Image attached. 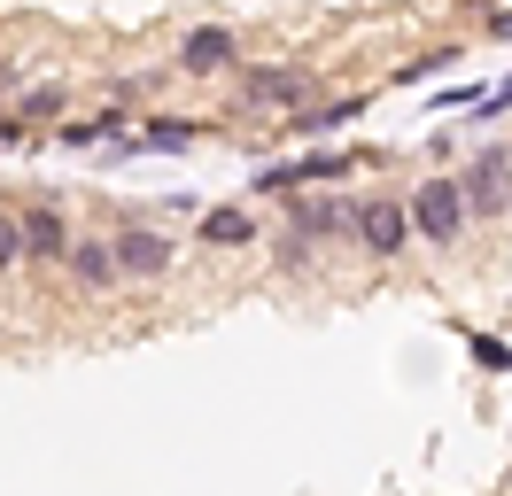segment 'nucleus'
Listing matches in <instances>:
<instances>
[{
  "label": "nucleus",
  "mask_w": 512,
  "mask_h": 496,
  "mask_svg": "<svg viewBox=\"0 0 512 496\" xmlns=\"http://www.w3.org/2000/svg\"><path fill=\"white\" fill-rule=\"evenodd\" d=\"M412 233L427 248H458V233L474 225V210H466V186H458V171H435V179H419L412 194Z\"/></svg>",
  "instance_id": "f257e3e1"
},
{
  "label": "nucleus",
  "mask_w": 512,
  "mask_h": 496,
  "mask_svg": "<svg viewBox=\"0 0 512 496\" xmlns=\"http://www.w3.org/2000/svg\"><path fill=\"white\" fill-rule=\"evenodd\" d=\"M233 93L249 101V109H311V93H319V70L311 62H249V70H233Z\"/></svg>",
  "instance_id": "f03ea898"
},
{
  "label": "nucleus",
  "mask_w": 512,
  "mask_h": 496,
  "mask_svg": "<svg viewBox=\"0 0 512 496\" xmlns=\"http://www.w3.org/2000/svg\"><path fill=\"white\" fill-rule=\"evenodd\" d=\"M419 233H412V202L404 194H357V248L365 256H404Z\"/></svg>",
  "instance_id": "7ed1b4c3"
},
{
  "label": "nucleus",
  "mask_w": 512,
  "mask_h": 496,
  "mask_svg": "<svg viewBox=\"0 0 512 496\" xmlns=\"http://www.w3.org/2000/svg\"><path fill=\"white\" fill-rule=\"evenodd\" d=\"M179 78H225V70H249L241 62V31L233 24H194L179 39V62H171Z\"/></svg>",
  "instance_id": "20e7f679"
},
{
  "label": "nucleus",
  "mask_w": 512,
  "mask_h": 496,
  "mask_svg": "<svg viewBox=\"0 0 512 496\" xmlns=\"http://www.w3.org/2000/svg\"><path fill=\"white\" fill-rule=\"evenodd\" d=\"M458 186H466V210L474 217H505V202H512V155L489 140V148H474L466 155V171H458Z\"/></svg>",
  "instance_id": "39448f33"
},
{
  "label": "nucleus",
  "mask_w": 512,
  "mask_h": 496,
  "mask_svg": "<svg viewBox=\"0 0 512 496\" xmlns=\"http://www.w3.org/2000/svg\"><path fill=\"white\" fill-rule=\"evenodd\" d=\"M109 241H117V272H125V279H163L171 264H179V241L156 233V225H140V217H125Z\"/></svg>",
  "instance_id": "423d86ee"
},
{
  "label": "nucleus",
  "mask_w": 512,
  "mask_h": 496,
  "mask_svg": "<svg viewBox=\"0 0 512 496\" xmlns=\"http://www.w3.org/2000/svg\"><path fill=\"white\" fill-rule=\"evenodd\" d=\"M288 225L303 233V241H342V233L357 241V202H350V194H295Z\"/></svg>",
  "instance_id": "0eeeda50"
},
{
  "label": "nucleus",
  "mask_w": 512,
  "mask_h": 496,
  "mask_svg": "<svg viewBox=\"0 0 512 496\" xmlns=\"http://www.w3.org/2000/svg\"><path fill=\"white\" fill-rule=\"evenodd\" d=\"M24 248H32V264H63L70 272V248H78V233H70V217L55 210V202H24Z\"/></svg>",
  "instance_id": "6e6552de"
},
{
  "label": "nucleus",
  "mask_w": 512,
  "mask_h": 496,
  "mask_svg": "<svg viewBox=\"0 0 512 496\" xmlns=\"http://www.w3.org/2000/svg\"><path fill=\"white\" fill-rule=\"evenodd\" d=\"M194 248H264L256 241V210L249 202H210L194 217Z\"/></svg>",
  "instance_id": "1a4fd4ad"
},
{
  "label": "nucleus",
  "mask_w": 512,
  "mask_h": 496,
  "mask_svg": "<svg viewBox=\"0 0 512 496\" xmlns=\"http://www.w3.org/2000/svg\"><path fill=\"white\" fill-rule=\"evenodd\" d=\"M70 279H78L86 295L125 287V272H117V241H109V233H78V248H70Z\"/></svg>",
  "instance_id": "9d476101"
},
{
  "label": "nucleus",
  "mask_w": 512,
  "mask_h": 496,
  "mask_svg": "<svg viewBox=\"0 0 512 496\" xmlns=\"http://www.w3.org/2000/svg\"><path fill=\"white\" fill-rule=\"evenodd\" d=\"M357 109H365V93H342V101H311V109H295L280 132H295V140H326L334 124H350Z\"/></svg>",
  "instance_id": "9b49d317"
},
{
  "label": "nucleus",
  "mask_w": 512,
  "mask_h": 496,
  "mask_svg": "<svg viewBox=\"0 0 512 496\" xmlns=\"http://www.w3.org/2000/svg\"><path fill=\"white\" fill-rule=\"evenodd\" d=\"M194 140H202V117H179V109H156L140 124V148H156V155H187Z\"/></svg>",
  "instance_id": "f8f14e48"
},
{
  "label": "nucleus",
  "mask_w": 512,
  "mask_h": 496,
  "mask_svg": "<svg viewBox=\"0 0 512 496\" xmlns=\"http://www.w3.org/2000/svg\"><path fill=\"white\" fill-rule=\"evenodd\" d=\"M8 109H16L24 124H47V117H63V109H70V86H55V78H39V86H24L16 101H8Z\"/></svg>",
  "instance_id": "ddd939ff"
},
{
  "label": "nucleus",
  "mask_w": 512,
  "mask_h": 496,
  "mask_svg": "<svg viewBox=\"0 0 512 496\" xmlns=\"http://www.w3.org/2000/svg\"><path fill=\"white\" fill-rule=\"evenodd\" d=\"M264 248H272V264H280V272H303V264H311V248H319V241H303V233L288 225V233H272Z\"/></svg>",
  "instance_id": "4468645a"
},
{
  "label": "nucleus",
  "mask_w": 512,
  "mask_h": 496,
  "mask_svg": "<svg viewBox=\"0 0 512 496\" xmlns=\"http://www.w3.org/2000/svg\"><path fill=\"white\" fill-rule=\"evenodd\" d=\"M16 264H32V248H24V217L0 210V272H16Z\"/></svg>",
  "instance_id": "2eb2a0df"
},
{
  "label": "nucleus",
  "mask_w": 512,
  "mask_h": 496,
  "mask_svg": "<svg viewBox=\"0 0 512 496\" xmlns=\"http://www.w3.org/2000/svg\"><path fill=\"white\" fill-rule=\"evenodd\" d=\"M466 357H474L481 372H512V349L497 334H466Z\"/></svg>",
  "instance_id": "dca6fc26"
},
{
  "label": "nucleus",
  "mask_w": 512,
  "mask_h": 496,
  "mask_svg": "<svg viewBox=\"0 0 512 496\" xmlns=\"http://www.w3.org/2000/svg\"><path fill=\"white\" fill-rule=\"evenodd\" d=\"M55 148H109V124H101V117L63 124V132H55Z\"/></svg>",
  "instance_id": "f3484780"
},
{
  "label": "nucleus",
  "mask_w": 512,
  "mask_h": 496,
  "mask_svg": "<svg viewBox=\"0 0 512 496\" xmlns=\"http://www.w3.org/2000/svg\"><path fill=\"white\" fill-rule=\"evenodd\" d=\"M443 62H466V47H435V55H419V62H404V70H396V78H404V86H419V78H435V70H443Z\"/></svg>",
  "instance_id": "a211bd4d"
},
{
  "label": "nucleus",
  "mask_w": 512,
  "mask_h": 496,
  "mask_svg": "<svg viewBox=\"0 0 512 496\" xmlns=\"http://www.w3.org/2000/svg\"><path fill=\"white\" fill-rule=\"evenodd\" d=\"M140 109V101H148V78H109V109Z\"/></svg>",
  "instance_id": "6ab92c4d"
},
{
  "label": "nucleus",
  "mask_w": 512,
  "mask_h": 496,
  "mask_svg": "<svg viewBox=\"0 0 512 496\" xmlns=\"http://www.w3.org/2000/svg\"><path fill=\"white\" fill-rule=\"evenodd\" d=\"M0 148H24V117H16V109L0 117Z\"/></svg>",
  "instance_id": "aec40b11"
},
{
  "label": "nucleus",
  "mask_w": 512,
  "mask_h": 496,
  "mask_svg": "<svg viewBox=\"0 0 512 496\" xmlns=\"http://www.w3.org/2000/svg\"><path fill=\"white\" fill-rule=\"evenodd\" d=\"M489 31H497V39H512V8H497V16H489Z\"/></svg>",
  "instance_id": "412c9836"
},
{
  "label": "nucleus",
  "mask_w": 512,
  "mask_h": 496,
  "mask_svg": "<svg viewBox=\"0 0 512 496\" xmlns=\"http://www.w3.org/2000/svg\"><path fill=\"white\" fill-rule=\"evenodd\" d=\"M8 86H16V62H0V93H8Z\"/></svg>",
  "instance_id": "4be33fe9"
},
{
  "label": "nucleus",
  "mask_w": 512,
  "mask_h": 496,
  "mask_svg": "<svg viewBox=\"0 0 512 496\" xmlns=\"http://www.w3.org/2000/svg\"><path fill=\"white\" fill-rule=\"evenodd\" d=\"M505 86H512V78H505Z\"/></svg>",
  "instance_id": "5701e85b"
}]
</instances>
